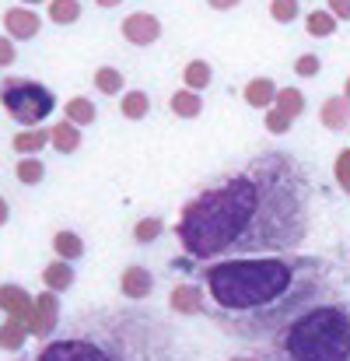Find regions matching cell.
<instances>
[{"label":"cell","instance_id":"obj_1","mask_svg":"<svg viewBox=\"0 0 350 361\" xmlns=\"http://www.w3.org/2000/svg\"><path fill=\"white\" fill-rule=\"evenodd\" d=\"M312 225V179L291 151H259L242 169L189 197L175 221V239L196 263L287 256Z\"/></svg>","mask_w":350,"mask_h":361},{"label":"cell","instance_id":"obj_2","mask_svg":"<svg viewBox=\"0 0 350 361\" xmlns=\"http://www.w3.org/2000/svg\"><path fill=\"white\" fill-rule=\"evenodd\" d=\"M204 316L242 344H263L294 316L337 298V270L323 256H249L200 263Z\"/></svg>","mask_w":350,"mask_h":361},{"label":"cell","instance_id":"obj_3","mask_svg":"<svg viewBox=\"0 0 350 361\" xmlns=\"http://www.w3.org/2000/svg\"><path fill=\"white\" fill-rule=\"evenodd\" d=\"M172 337L158 319L106 312L81 319L74 334L56 330L35 361H182Z\"/></svg>","mask_w":350,"mask_h":361},{"label":"cell","instance_id":"obj_4","mask_svg":"<svg viewBox=\"0 0 350 361\" xmlns=\"http://www.w3.org/2000/svg\"><path fill=\"white\" fill-rule=\"evenodd\" d=\"M256 348V361H350V305L319 302Z\"/></svg>","mask_w":350,"mask_h":361},{"label":"cell","instance_id":"obj_5","mask_svg":"<svg viewBox=\"0 0 350 361\" xmlns=\"http://www.w3.org/2000/svg\"><path fill=\"white\" fill-rule=\"evenodd\" d=\"M0 109L25 126H46V120L56 113V95L42 81L32 78H4L0 81Z\"/></svg>","mask_w":350,"mask_h":361},{"label":"cell","instance_id":"obj_6","mask_svg":"<svg viewBox=\"0 0 350 361\" xmlns=\"http://www.w3.org/2000/svg\"><path fill=\"white\" fill-rule=\"evenodd\" d=\"M25 326H28V337H39V341L56 337V330H60V295L39 291L35 302H32V312H28Z\"/></svg>","mask_w":350,"mask_h":361},{"label":"cell","instance_id":"obj_7","mask_svg":"<svg viewBox=\"0 0 350 361\" xmlns=\"http://www.w3.org/2000/svg\"><path fill=\"white\" fill-rule=\"evenodd\" d=\"M119 32H123V39L130 42V46H154L158 39H161V18L158 14H151V11H130L126 18H123V25H119Z\"/></svg>","mask_w":350,"mask_h":361},{"label":"cell","instance_id":"obj_8","mask_svg":"<svg viewBox=\"0 0 350 361\" xmlns=\"http://www.w3.org/2000/svg\"><path fill=\"white\" fill-rule=\"evenodd\" d=\"M0 21H4V35L14 39V42H28V39H35V35L42 32V14H39L35 7L14 4V7L4 11Z\"/></svg>","mask_w":350,"mask_h":361},{"label":"cell","instance_id":"obj_9","mask_svg":"<svg viewBox=\"0 0 350 361\" xmlns=\"http://www.w3.org/2000/svg\"><path fill=\"white\" fill-rule=\"evenodd\" d=\"M154 274L147 270V267H140V263H130V267H123V274H119V295L126 298V302H144V298H151L154 295Z\"/></svg>","mask_w":350,"mask_h":361},{"label":"cell","instance_id":"obj_10","mask_svg":"<svg viewBox=\"0 0 350 361\" xmlns=\"http://www.w3.org/2000/svg\"><path fill=\"white\" fill-rule=\"evenodd\" d=\"M168 309L175 316H204V288L196 281H179L168 291Z\"/></svg>","mask_w":350,"mask_h":361},{"label":"cell","instance_id":"obj_11","mask_svg":"<svg viewBox=\"0 0 350 361\" xmlns=\"http://www.w3.org/2000/svg\"><path fill=\"white\" fill-rule=\"evenodd\" d=\"M11 147L18 158H32V154H42L49 147V126H25L11 137Z\"/></svg>","mask_w":350,"mask_h":361},{"label":"cell","instance_id":"obj_12","mask_svg":"<svg viewBox=\"0 0 350 361\" xmlns=\"http://www.w3.org/2000/svg\"><path fill=\"white\" fill-rule=\"evenodd\" d=\"M319 123H323L330 133H347L350 130V102L344 95H330V99L319 106Z\"/></svg>","mask_w":350,"mask_h":361},{"label":"cell","instance_id":"obj_13","mask_svg":"<svg viewBox=\"0 0 350 361\" xmlns=\"http://www.w3.org/2000/svg\"><path fill=\"white\" fill-rule=\"evenodd\" d=\"M32 295L25 291V288H18V284H4L0 288V309H4V316L7 319H28V312H32Z\"/></svg>","mask_w":350,"mask_h":361},{"label":"cell","instance_id":"obj_14","mask_svg":"<svg viewBox=\"0 0 350 361\" xmlns=\"http://www.w3.org/2000/svg\"><path fill=\"white\" fill-rule=\"evenodd\" d=\"M277 81L273 78H252L245 88H242V99H245V106H252V109H273V102H277Z\"/></svg>","mask_w":350,"mask_h":361},{"label":"cell","instance_id":"obj_15","mask_svg":"<svg viewBox=\"0 0 350 361\" xmlns=\"http://www.w3.org/2000/svg\"><path fill=\"white\" fill-rule=\"evenodd\" d=\"M74 263H67V259H49L46 267H42V284H46V291H53V295H63V291H70L74 288Z\"/></svg>","mask_w":350,"mask_h":361},{"label":"cell","instance_id":"obj_16","mask_svg":"<svg viewBox=\"0 0 350 361\" xmlns=\"http://www.w3.org/2000/svg\"><path fill=\"white\" fill-rule=\"evenodd\" d=\"M168 109H172V116H179V120H196V116L204 113V95H200V92H189V88H175V92L168 95Z\"/></svg>","mask_w":350,"mask_h":361},{"label":"cell","instance_id":"obj_17","mask_svg":"<svg viewBox=\"0 0 350 361\" xmlns=\"http://www.w3.org/2000/svg\"><path fill=\"white\" fill-rule=\"evenodd\" d=\"M49 147H56L60 154H77L81 151V126L60 120L49 126Z\"/></svg>","mask_w":350,"mask_h":361},{"label":"cell","instance_id":"obj_18","mask_svg":"<svg viewBox=\"0 0 350 361\" xmlns=\"http://www.w3.org/2000/svg\"><path fill=\"white\" fill-rule=\"evenodd\" d=\"M211 85H214V67H211L207 60H189V63L182 67V88L204 95Z\"/></svg>","mask_w":350,"mask_h":361},{"label":"cell","instance_id":"obj_19","mask_svg":"<svg viewBox=\"0 0 350 361\" xmlns=\"http://www.w3.org/2000/svg\"><path fill=\"white\" fill-rule=\"evenodd\" d=\"M63 120L74 123V126H92L99 120V106L92 99H85V95H74V99L63 102Z\"/></svg>","mask_w":350,"mask_h":361},{"label":"cell","instance_id":"obj_20","mask_svg":"<svg viewBox=\"0 0 350 361\" xmlns=\"http://www.w3.org/2000/svg\"><path fill=\"white\" fill-rule=\"evenodd\" d=\"M119 113H123V120H130V123L147 120V113H151V95L140 92V88L123 92V99H119Z\"/></svg>","mask_w":350,"mask_h":361},{"label":"cell","instance_id":"obj_21","mask_svg":"<svg viewBox=\"0 0 350 361\" xmlns=\"http://www.w3.org/2000/svg\"><path fill=\"white\" fill-rule=\"evenodd\" d=\"M53 252H56V259L77 263V259L85 256V239H81L77 232H70V228H60V232L53 235Z\"/></svg>","mask_w":350,"mask_h":361},{"label":"cell","instance_id":"obj_22","mask_svg":"<svg viewBox=\"0 0 350 361\" xmlns=\"http://www.w3.org/2000/svg\"><path fill=\"white\" fill-rule=\"evenodd\" d=\"M337 28H340V21H337L326 7L305 14V32H308L312 39H330V35H337Z\"/></svg>","mask_w":350,"mask_h":361},{"label":"cell","instance_id":"obj_23","mask_svg":"<svg viewBox=\"0 0 350 361\" xmlns=\"http://www.w3.org/2000/svg\"><path fill=\"white\" fill-rule=\"evenodd\" d=\"M14 179H18L21 186H39V183L46 179V161H42L39 154H32V158H18V165H14Z\"/></svg>","mask_w":350,"mask_h":361},{"label":"cell","instance_id":"obj_24","mask_svg":"<svg viewBox=\"0 0 350 361\" xmlns=\"http://www.w3.org/2000/svg\"><path fill=\"white\" fill-rule=\"evenodd\" d=\"M25 341H28V326L21 323V319H7V323H0V351H21L25 348Z\"/></svg>","mask_w":350,"mask_h":361},{"label":"cell","instance_id":"obj_25","mask_svg":"<svg viewBox=\"0 0 350 361\" xmlns=\"http://www.w3.org/2000/svg\"><path fill=\"white\" fill-rule=\"evenodd\" d=\"M92 81H95L99 95H123L126 92V78H123L119 67H99Z\"/></svg>","mask_w":350,"mask_h":361},{"label":"cell","instance_id":"obj_26","mask_svg":"<svg viewBox=\"0 0 350 361\" xmlns=\"http://www.w3.org/2000/svg\"><path fill=\"white\" fill-rule=\"evenodd\" d=\"M46 14L53 25H74V21H81V0H49Z\"/></svg>","mask_w":350,"mask_h":361},{"label":"cell","instance_id":"obj_27","mask_svg":"<svg viewBox=\"0 0 350 361\" xmlns=\"http://www.w3.org/2000/svg\"><path fill=\"white\" fill-rule=\"evenodd\" d=\"M273 106H277V109H284L287 116H294V120H298V116L305 113V106H308V102H305V92H301V88L287 85V88H277V102H273Z\"/></svg>","mask_w":350,"mask_h":361},{"label":"cell","instance_id":"obj_28","mask_svg":"<svg viewBox=\"0 0 350 361\" xmlns=\"http://www.w3.org/2000/svg\"><path fill=\"white\" fill-rule=\"evenodd\" d=\"M263 126H266V133L270 137H284V133H291V126H294V116H287L284 109H266L263 113Z\"/></svg>","mask_w":350,"mask_h":361},{"label":"cell","instance_id":"obj_29","mask_svg":"<svg viewBox=\"0 0 350 361\" xmlns=\"http://www.w3.org/2000/svg\"><path fill=\"white\" fill-rule=\"evenodd\" d=\"M270 18L277 25H291L301 18V0H270Z\"/></svg>","mask_w":350,"mask_h":361},{"label":"cell","instance_id":"obj_30","mask_svg":"<svg viewBox=\"0 0 350 361\" xmlns=\"http://www.w3.org/2000/svg\"><path fill=\"white\" fill-rule=\"evenodd\" d=\"M161 232H165L161 218H144V221H137L133 239H137V242H154V239H161Z\"/></svg>","mask_w":350,"mask_h":361},{"label":"cell","instance_id":"obj_31","mask_svg":"<svg viewBox=\"0 0 350 361\" xmlns=\"http://www.w3.org/2000/svg\"><path fill=\"white\" fill-rule=\"evenodd\" d=\"M294 74H298V78H319V74H323V60H319L315 53H301V56L294 60Z\"/></svg>","mask_w":350,"mask_h":361},{"label":"cell","instance_id":"obj_32","mask_svg":"<svg viewBox=\"0 0 350 361\" xmlns=\"http://www.w3.org/2000/svg\"><path fill=\"white\" fill-rule=\"evenodd\" d=\"M333 176H337L340 190H344V193H350V147L337 154V161H333Z\"/></svg>","mask_w":350,"mask_h":361},{"label":"cell","instance_id":"obj_33","mask_svg":"<svg viewBox=\"0 0 350 361\" xmlns=\"http://www.w3.org/2000/svg\"><path fill=\"white\" fill-rule=\"evenodd\" d=\"M14 56H18V49H14V39L0 35V67H11V63H14Z\"/></svg>","mask_w":350,"mask_h":361},{"label":"cell","instance_id":"obj_34","mask_svg":"<svg viewBox=\"0 0 350 361\" xmlns=\"http://www.w3.org/2000/svg\"><path fill=\"white\" fill-rule=\"evenodd\" d=\"M326 11L337 21H350V0H326Z\"/></svg>","mask_w":350,"mask_h":361},{"label":"cell","instance_id":"obj_35","mask_svg":"<svg viewBox=\"0 0 350 361\" xmlns=\"http://www.w3.org/2000/svg\"><path fill=\"white\" fill-rule=\"evenodd\" d=\"M242 0H207V7H214V11H235Z\"/></svg>","mask_w":350,"mask_h":361},{"label":"cell","instance_id":"obj_36","mask_svg":"<svg viewBox=\"0 0 350 361\" xmlns=\"http://www.w3.org/2000/svg\"><path fill=\"white\" fill-rule=\"evenodd\" d=\"M7 221H11V207H7V200L0 197V228H4Z\"/></svg>","mask_w":350,"mask_h":361},{"label":"cell","instance_id":"obj_37","mask_svg":"<svg viewBox=\"0 0 350 361\" xmlns=\"http://www.w3.org/2000/svg\"><path fill=\"white\" fill-rule=\"evenodd\" d=\"M95 4H99V7H106V11H109V7H119V4H123V0H95Z\"/></svg>","mask_w":350,"mask_h":361},{"label":"cell","instance_id":"obj_38","mask_svg":"<svg viewBox=\"0 0 350 361\" xmlns=\"http://www.w3.org/2000/svg\"><path fill=\"white\" fill-rule=\"evenodd\" d=\"M21 7H39V4H49V0H18Z\"/></svg>","mask_w":350,"mask_h":361},{"label":"cell","instance_id":"obj_39","mask_svg":"<svg viewBox=\"0 0 350 361\" xmlns=\"http://www.w3.org/2000/svg\"><path fill=\"white\" fill-rule=\"evenodd\" d=\"M344 99H347V102H350V78H347V81H344Z\"/></svg>","mask_w":350,"mask_h":361},{"label":"cell","instance_id":"obj_40","mask_svg":"<svg viewBox=\"0 0 350 361\" xmlns=\"http://www.w3.org/2000/svg\"><path fill=\"white\" fill-rule=\"evenodd\" d=\"M232 361H252V358H232Z\"/></svg>","mask_w":350,"mask_h":361}]
</instances>
